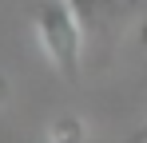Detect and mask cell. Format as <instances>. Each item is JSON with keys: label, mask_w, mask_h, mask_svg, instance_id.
<instances>
[{"label": "cell", "mask_w": 147, "mask_h": 143, "mask_svg": "<svg viewBox=\"0 0 147 143\" xmlns=\"http://www.w3.org/2000/svg\"><path fill=\"white\" fill-rule=\"evenodd\" d=\"M64 4L76 12V20L88 36H99L107 24H119L135 0H64Z\"/></svg>", "instance_id": "7a4b0ae2"}, {"label": "cell", "mask_w": 147, "mask_h": 143, "mask_svg": "<svg viewBox=\"0 0 147 143\" xmlns=\"http://www.w3.org/2000/svg\"><path fill=\"white\" fill-rule=\"evenodd\" d=\"M4 95H8V92H4V76H0V99H4Z\"/></svg>", "instance_id": "5b68a950"}, {"label": "cell", "mask_w": 147, "mask_h": 143, "mask_svg": "<svg viewBox=\"0 0 147 143\" xmlns=\"http://www.w3.org/2000/svg\"><path fill=\"white\" fill-rule=\"evenodd\" d=\"M88 139V127L80 115H56L48 123V143H84Z\"/></svg>", "instance_id": "3957f363"}, {"label": "cell", "mask_w": 147, "mask_h": 143, "mask_svg": "<svg viewBox=\"0 0 147 143\" xmlns=\"http://www.w3.org/2000/svg\"><path fill=\"white\" fill-rule=\"evenodd\" d=\"M127 143H147V123L139 127V131H131V139H127Z\"/></svg>", "instance_id": "277c9868"}, {"label": "cell", "mask_w": 147, "mask_h": 143, "mask_svg": "<svg viewBox=\"0 0 147 143\" xmlns=\"http://www.w3.org/2000/svg\"><path fill=\"white\" fill-rule=\"evenodd\" d=\"M36 36H40V48L48 52L52 68L60 72L68 84L80 80V68H84V28L76 20V12L64 4V0H44L36 8Z\"/></svg>", "instance_id": "6da1fadb"}]
</instances>
